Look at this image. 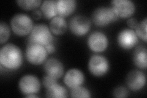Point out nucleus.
<instances>
[{"label":"nucleus","instance_id":"obj_1","mask_svg":"<svg viewBox=\"0 0 147 98\" xmlns=\"http://www.w3.org/2000/svg\"><path fill=\"white\" fill-rule=\"evenodd\" d=\"M24 62V56L21 49L17 45L8 43L0 49V65L5 69L17 70Z\"/></svg>","mask_w":147,"mask_h":98},{"label":"nucleus","instance_id":"obj_2","mask_svg":"<svg viewBox=\"0 0 147 98\" xmlns=\"http://www.w3.org/2000/svg\"><path fill=\"white\" fill-rule=\"evenodd\" d=\"M10 25L13 33L18 36L30 34L34 26L32 18L24 13H17L13 16Z\"/></svg>","mask_w":147,"mask_h":98},{"label":"nucleus","instance_id":"obj_3","mask_svg":"<svg viewBox=\"0 0 147 98\" xmlns=\"http://www.w3.org/2000/svg\"><path fill=\"white\" fill-rule=\"evenodd\" d=\"M28 43H36L43 46L53 43V36L49 26L44 23H37L32 29Z\"/></svg>","mask_w":147,"mask_h":98},{"label":"nucleus","instance_id":"obj_4","mask_svg":"<svg viewBox=\"0 0 147 98\" xmlns=\"http://www.w3.org/2000/svg\"><path fill=\"white\" fill-rule=\"evenodd\" d=\"M118 18L111 6H99L94 9L91 15L92 22L99 27L106 26Z\"/></svg>","mask_w":147,"mask_h":98},{"label":"nucleus","instance_id":"obj_5","mask_svg":"<svg viewBox=\"0 0 147 98\" xmlns=\"http://www.w3.org/2000/svg\"><path fill=\"white\" fill-rule=\"evenodd\" d=\"M48 55L44 46L36 43H27L25 56L28 62L31 64L38 66L44 63Z\"/></svg>","mask_w":147,"mask_h":98},{"label":"nucleus","instance_id":"obj_6","mask_svg":"<svg viewBox=\"0 0 147 98\" xmlns=\"http://www.w3.org/2000/svg\"><path fill=\"white\" fill-rule=\"evenodd\" d=\"M88 68L90 72L95 77H102L107 74L110 69L108 59L104 55L96 54L90 58Z\"/></svg>","mask_w":147,"mask_h":98},{"label":"nucleus","instance_id":"obj_7","mask_svg":"<svg viewBox=\"0 0 147 98\" xmlns=\"http://www.w3.org/2000/svg\"><path fill=\"white\" fill-rule=\"evenodd\" d=\"M91 26V22L90 18L83 15L74 16L69 22V27L72 33L79 37L88 33Z\"/></svg>","mask_w":147,"mask_h":98},{"label":"nucleus","instance_id":"obj_8","mask_svg":"<svg viewBox=\"0 0 147 98\" xmlns=\"http://www.w3.org/2000/svg\"><path fill=\"white\" fill-rule=\"evenodd\" d=\"M89 49L95 53H100L106 50L109 46V39L103 32L96 31L89 35L87 39Z\"/></svg>","mask_w":147,"mask_h":98},{"label":"nucleus","instance_id":"obj_9","mask_svg":"<svg viewBox=\"0 0 147 98\" xmlns=\"http://www.w3.org/2000/svg\"><path fill=\"white\" fill-rule=\"evenodd\" d=\"M18 88L25 96L37 94L40 89V82L36 76L26 74L20 78L18 82Z\"/></svg>","mask_w":147,"mask_h":98},{"label":"nucleus","instance_id":"obj_10","mask_svg":"<svg viewBox=\"0 0 147 98\" xmlns=\"http://www.w3.org/2000/svg\"><path fill=\"white\" fill-rule=\"evenodd\" d=\"M111 4V7L118 18H130L136 12V4L131 0H113Z\"/></svg>","mask_w":147,"mask_h":98},{"label":"nucleus","instance_id":"obj_11","mask_svg":"<svg viewBox=\"0 0 147 98\" xmlns=\"http://www.w3.org/2000/svg\"><path fill=\"white\" fill-rule=\"evenodd\" d=\"M146 78L144 72L139 69H133L128 72L126 77V85L132 91H139L146 85Z\"/></svg>","mask_w":147,"mask_h":98},{"label":"nucleus","instance_id":"obj_12","mask_svg":"<svg viewBox=\"0 0 147 98\" xmlns=\"http://www.w3.org/2000/svg\"><path fill=\"white\" fill-rule=\"evenodd\" d=\"M117 43L124 50H130L137 45L139 43V38L134 30L124 28L118 32Z\"/></svg>","mask_w":147,"mask_h":98},{"label":"nucleus","instance_id":"obj_13","mask_svg":"<svg viewBox=\"0 0 147 98\" xmlns=\"http://www.w3.org/2000/svg\"><path fill=\"white\" fill-rule=\"evenodd\" d=\"M44 69L46 75L56 79L61 78L64 73V67L61 61L56 58H47L44 64Z\"/></svg>","mask_w":147,"mask_h":98},{"label":"nucleus","instance_id":"obj_14","mask_svg":"<svg viewBox=\"0 0 147 98\" xmlns=\"http://www.w3.org/2000/svg\"><path fill=\"white\" fill-rule=\"evenodd\" d=\"M85 77L84 74L80 69L72 68L66 72L64 76L63 81L65 85L70 89L82 86L84 83Z\"/></svg>","mask_w":147,"mask_h":98},{"label":"nucleus","instance_id":"obj_15","mask_svg":"<svg viewBox=\"0 0 147 98\" xmlns=\"http://www.w3.org/2000/svg\"><path fill=\"white\" fill-rule=\"evenodd\" d=\"M132 62L135 66L140 69H146L147 67V49L146 46H137L132 55Z\"/></svg>","mask_w":147,"mask_h":98},{"label":"nucleus","instance_id":"obj_16","mask_svg":"<svg viewBox=\"0 0 147 98\" xmlns=\"http://www.w3.org/2000/svg\"><path fill=\"white\" fill-rule=\"evenodd\" d=\"M76 0H57L58 16L65 18L75 11L77 7Z\"/></svg>","mask_w":147,"mask_h":98},{"label":"nucleus","instance_id":"obj_17","mask_svg":"<svg viewBox=\"0 0 147 98\" xmlns=\"http://www.w3.org/2000/svg\"><path fill=\"white\" fill-rule=\"evenodd\" d=\"M67 26V22L65 18L59 16L52 18L49 25L50 31L55 36H60L65 33Z\"/></svg>","mask_w":147,"mask_h":98},{"label":"nucleus","instance_id":"obj_18","mask_svg":"<svg viewBox=\"0 0 147 98\" xmlns=\"http://www.w3.org/2000/svg\"><path fill=\"white\" fill-rule=\"evenodd\" d=\"M57 0H45L40 5V11L42 16L47 19H52L58 16Z\"/></svg>","mask_w":147,"mask_h":98},{"label":"nucleus","instance_id":"obj_19","mask_svg":"<svg viewBox=\"0 0 147 98\" xmlns=\"http://www.w3.org/2000/svg\"><path fill=\"white\" fill-rule=\"evenodd\" d=\"M45 96L52 98H65L69 96L66 88L58 83L46 88Z\"/></svg>","mask_w":147,"mask_h":98},{"label":"nucleus","instance_id":"obj_20","mask_svg":"<svg viewBox=\"0 0 147 98\" xmlns=\"http://www.w3.org/2000/svg\"><path fill=\"white\" fill-rule=\"evenodd\" d=\"M18 6L26 11L36 10L42 3V0H17L16 1Z\"/></svg>","mask_w":147,"mask_h":98},{"label":"nucleus","instance_id":"obj_21","mask_svg":"<svg viewBox=\"0 0 147 98\" xmlns=\"http://www.w3.org/2000/svg\"><path fill=\"white\" fill-rule=\"evenodd\" d=\"M146 29H147V18L145 17L143 20L139 22L135 28L134 31L138 38L144 41L145 43L147 41L146 36Z\"/></svg>","mask_w":147,"mask_h":98},{"label":"nucleus","instance_id":"obj_22","mask_svg":"<svg viewBox=\"0 0 147 98\" xmlns=\"http://www.w3.org/2000/svg\"><path fill=\"white\" fill-rule=\"evenodd\" d=\"M70 95L71 97H72L90 98L91 97V93L90 91L88 88L82 86L71 88Z\"/></svg>","mask_w":147,"mask_h":98},{"label":"nucleus","instance_id":"obj_23","mask_svg":"<svg viewBox=\"0 0 147 98\" xmlns=\"http://www.w3.org/2000/svg\"><path fill=\"white\" fill-rule=\"evenodd\" d=\"M10 27L5 22L0 23V43L1 44L6 43L11 35Z\"/></svg>","mask_w":147,"mask_h":98},{"label":"nucleus","instance_id":"obj_24","mask_svg":"<svg viewBox=\"0 0 147 98\" xmlns=\"http://www.w3.org/2000/svg\"><path fill=\"white\" fill-rule=\"evenodd\" d=\"M129 91L127 88L123 86H118L114 88L113 95L114 97L118 98L127 97L129 96Z\"/></svg>","mask_w":147,"mask_h":98},{"label":"nucleus","instance_id":"obj_25","mask_svg":"<svg viewBox=\"0 0 147 98\" xmlns=\"http://www.w3.org/2000/svg\"><path fill=\"white\" fill-rule=\"evenodd\" d=\"M42 83L46 88H48L55 85V84L58 83V80L47 75H45V76L43 77Z\"/></svg>","mask_w":147,"mask_h":98},{"label":"nucleus","instance_id":"obj_26","mask_svg":"<svg viewBox=\"0 0 147 98\" xmlns=\"http://www.w3.org/2000/svg\"><path fill=\"white\" fill-rule=\"evenodd\" d=\"M126 23H127V26H129V28L135 30V28H136L139 22H138V20H137L136 18L131 17V18H129V19H127Z\"/></svg>","mask_w":147,"mask_h":98},{"label":"nucleus","instance_id":"obj_27","mask_svg":"<svg viewBox=\"0 0 147 98\" xmlns=\"http://www.w3.org/2000/svg\"><path fill=\"white\" fill-rule=\"evenodd\" d=\"M42 14L40 10H38V9H36V10H34L32 12V17H33V18L34 20H38L40 19L42 17Z\"/></svg>","mask_w":147,"mask_h":98},{"label":"nucleus","instance_id":"obj_28","mask_svg":"<svg viewBox=\"0 0 147 98\" xmlns=\"http://www.w3.org/2000/svg\"><path fill=\"white\" fill-rule=\"evenodd\" d=\"M45 48L49 54H52L53 52H55V50H56V47H55V46L53 44V43H51V44H49L47 45H45Z\"/></svg>","mask_w":147,"mask_h":98},{"label":"nucleus","instance_id":"obj_29","mask_svg":"<svg viewBox=\"0 0 147 98\" xmlns=\"http://www.w3.org/2000/svg\"><path fill=\"white\" fill-rule=\"evenodd\" d=\"M26 97H39L38 96H37L36 94H31V95H26L25 96Z\"/></svg>","mask_w":147,"mask_h":98}]
</instances>
